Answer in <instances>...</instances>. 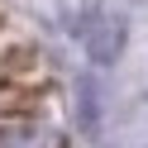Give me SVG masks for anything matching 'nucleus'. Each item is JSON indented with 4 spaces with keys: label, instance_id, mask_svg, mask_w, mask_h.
Returning <instances> with one entry per match:
<instances>
[{
    "label": "nucleus",
    "instance_id": "f257e3e1",
    "mask_svg": "<svg viewBox=\"0 0 148 148\" xmlns=\"http://www.w3.org/2000/svg\"><path fill=\"white\" fill-rule=\"evenodd\" d=\"M119 43H124V24L119 19H100L96 29H86V48L96 62H115L119 58Z\"/></svg>",
    "mask_w": 148,
    "mask_h": 148
},
{
    "label": "nucleus",
    "instance_id": "f03ea898",
    "mask_svg": "<svg viewBox=\"0 0 148 148\" xmlns=\"http://www.w3.org/2000/svg\"><path fill=\"white\" fill-rule=\"evenodd\" d=\"M0 148H58V134H48V129H5Z\"/></svg>",
    "mask_w": 148,
    "mask_h": 148
}]
</instances>
